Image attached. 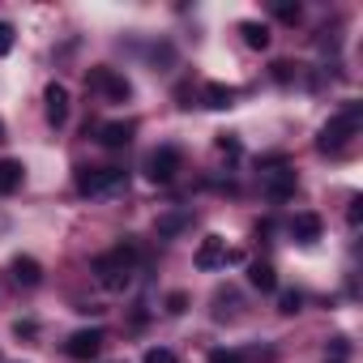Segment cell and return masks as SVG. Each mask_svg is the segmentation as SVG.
Masks as SVG:
<instances>
[{
	"label": "cell",
	"instance_id": "28",
	"mask_svg": "<svg viewBox=\"0 0 363 363\" xmlns=\"http://www.w3.org/2000/svg\"><path fill=\"white\" fill-rule=\"evenodd\" d=\"M346 218H350V227H359V218H363V201H359V197H350V210H346Z\"/></svg>",
	"mask_w": 363,
	"mask_h": 363
},
{
	"label": "cell",
	"instance_id": "12",
	"mask_svg": "<svg viewBox=\"0 0 363 363\" xmlns=\"http://www.w3.org/2000/svg\"><path fill=\"white\" fill-rule=\"evenodd\" d=\"M320 231H325V223H320V214H312V210H303V214L291 218V235H295L299 244H316Z\"/></svg>",
	"mask_w": 363,
	"mask_h": 363
},
{
	"label": "cell",
	"instance_id": "13",
	"mask_svg": "<svg viewBox=\"0 0 363 363\" xmlns=\"http://www.w3.org/2000/svg\"><path fill=\"white\" fill-rule=\"evenodd\" d=\"M22 179H26V167L18 158H0V197H9L22 189Z\"/></svg>",
	"mask_w": 363,
	"mask_h": 363
},
{
	"label": "cell",
	"instance_id": "4",
	"mask_svg": "<svg viewBox=\"0 0 363 363\" xmlns=\"http://www.w3.org/2000/svg\"><path fill=\"white\" fill-rule=\"evenodd\" d=\"M261 189H265V197H269L274 206H282V201L295 197L299 175H295V167H291L286 158H269V162H261Z\"/></svg>",
	"mask_w": 363,
	"mask_h": 363
},
{
	"label": "cell",
	"instance_id": "5",
	"mask_svg": "<svg viewBox=\"0 0 363 363\" xmlns=\"http://www.w3.org/2000/svg\"><path fill=\"white\" fill-rule=\"evenodd\" d=\"M179 167H184V154H179V145H158L145 154V179L150 184H171V179L179 175Z\"/></svg>",
	"mask_w": 363,
	"mask_h": 363
},
{
	"label": "cell",
	"instance_id": "25",
	"mask_svg": "<svg viewBox=\"0 0 363 363\" xmlns=\"http://www.w3.org/2000/svg\"><path fill=\"white\" fill-rule=\"evenodd\" d=\"M184 308H189V295H184V291H175V295H167V312H171V316H179V312H184Z\"/></svg>",
	"mask_w": 363,
	"mask_h": 363
},
{
	"label": "cell",
	"instance_id": "20",
	"mask_svg": "<svg viewBox=\"0 0 363 363\" xmlns=\"http://www.w3.org/2000/svg\"><path fill=\"white\" fill-rule=\"evenodd\" d=\"M269 13H274L278 22H286V26H295V22L303 18V9H299V5H291V0H274V5H269Z\"/></svg>",
	"mask_w": 363,
	"mask_h": 363
},
{
	"label": "cell",
	"instance_id": "10",
	"mask_svg": "<svg viewBox=\"0 0 363 363\" xmlns=\"http://www.w3.org/2000/svg\"><path fill=\"white\" fill-rule=\"evenodd\" d=\"M133 133H137L133 120H107V124H99V145H107V150H124V145L133 141Z\"/></svg>",
	"mask_w": 363,
	"mask_h": 363
},
{
	"label": "cell",
	"instance_id": "23",
	"mask_svg": "<svg viewBox=\"0 0 363 363\" xmlns=\"http://www.w3.org/2000/svg\"><path fill=\"white\" fill-rule=\"evenodd\" d=\"M141 363H179V359H175V350H167V346H150Z\"/></svg>",
	"mask_w": 363,
	"mask_h": 363
},
{
	"label": "cell",
	"instance_id": "26",
	"mask_svg": "<svg viewBox=\"0 0 363 363\" xmlns=\"http://www.w3.org/2000/svg\"><path fill=\"white\" fill-rule=\"evenodd\" d=\"M9 52H13V26L0 22V56H9Z\"/></svg>",
	"mask_w": 363,
	"mask_h": 363
},
{
	"label": "cell",
	"instance_id": "18",
	"mask_svg": "<svg viewBox=\"0 0 363 363\" xmlns=\"http://www.w3.org/2000/svg\"><path fill=\"white\" fill-rule=\"evenodd\" d=\"M214 316H218V320L240 316V295H235V291H218V295H214Z\"/></svg>",
	"mask_w": 363,
	"mask_h": 363
},
{
	"label": "cell",
	"instance_id": "27",
	"mask_svg": "<svg viewBox=\"0 0 363 363\" xmlns=\"http://www.w3.org/2000/svg\"><path fill=\"white\" fill-rule=\"evenodd\" d=\"M218 150H223L227 158H235V154H240V141H235L231 133H218Z\"/></svg>",
	"mask_w": 363,
	"mask_h": 363
},
{
	"label": "cell",
	"instance_id": "2",
	"mask_svg": "<svg viewBox=\"0 0 363 363\" xmlns=\"http://www.w3.org/2000/svg\"><path fill=\"white\" fill-rule=\"evenodd\" d=\"M359 124H363V103H354V99L342 103V111L325 120V128H320V137H316V150H320V154H342V150L359 137Z\"/></svg>",
	"mask_w": 363,
	"mask_h": 363
},
{
	"label": "cell",
	"instance_id": "21",
	"mask_svg": "<svg viewBox=\"0 0 363 363\" xmlns=\"http://www.w3.org/2000/svg\"><path fill=\"white\" fill-rule=\"evenodd\" d=\"M278 312H282V316L303 312V295H299V291H282V295H278Z\"/></svg>",
	"mask_w": 363,
	"mask_h": 363
},
{
	"label": "cell",
	"instance_id": "15",
	"mask_svg": "<svg viewBox=\"0 0 363 363\" xmlns=\"http://www.w3.org/2000/svg\"><path fill=\"white\" fill-rule=\"evenodd\" d=\"M248 282H252L257 291H278V269H274L269 261H252V265H248Z\"/></svg>",
	"mask_w": 363,
	"mask_h": 363
},
{
	"label": "cell",
	"instance_id": "9",
	"mask_svg": "<svg viewBox=\"0 0 363 363\" xmlns=\"http://www.w3.org/2000/svg\"><path fill=\"white\" fill-rule=\"evenodd\" d=\"M43 111H48V124H56V128L69 120V86L65 82H52L43 90Z\"/></svg>",
	"mask_w": 363,
	"mask_h": 363
},
{
	"label": "cell",
	"instance_id": "30",
	"mask_svg": "<svg viewBox=\"0 0 363 363\" xmlns=\"http://www.w3.org/2000/svg\"><path fill=\"white\" fill-rule=\"evenodd\" d=\"M0 141H5V124H0Z\"/></svg>",
	"mask_w": 363,
	"mask_h": 363
},
{
	"label": "cell",
	"instance_id": "1",
	"mask_svg": "<svg viewBox=\"0 0 363 363\" xmlns=\"http://www.w3.org/2000/svg\"><path fill=\"white\" fill-rule=\"evenodd\" d=\"M90 274L103 291H124L133 278H137V248L133 244H116L107 252H99L90 261Z\"/></svg>",
	"mask_w": 363,
	"mask_h": 363
},
{
	"label": "cell",
	"instance_id": "22",
	"mask_svg": "<svg viewBox=\"0 0 363 363\" xmlns=\"http://www.w3.org/2000/svg\"><path fill=\"white\" fill-rule=\"evenodd\" d=\"M346 359H350V342L346 337H333L325 346V363H346Z\"/></svg>",
	"mask_w": 363,
	"mask_h": 363
},
{
	"label": "cell",
	"instance_id": "19",
	"mask_svg": "<svg viewBox=\"0 0 363 363\" xmlns=\"http://www.w3.org/2000/svg\"><path fill=\"white\" fill-rule=\"evenodd\" d=\"M252 359H274V354H244V350H210V363H252Z\"/></svg>",
	"mask_w": 363,
	"mask_h": 363
},
{
	"label": "cell",
	"instance_id": "14",
	"mask_svg": "<svg viewBox=\"0 0 363 363\" xmlns=\"http://www.w3.org/2000/svg\"><path fill=\"white\" fill-rule=\"evenodd\" d=\"M9 269H13V282H18V286H39V282H43V265H39L35 257H13Z\"/></svg>",
	"mask_w": 363,
	"mask_h": 363
},
{
	"label": "cell",
	"instance_id": "16",
	"mask_svg": "<svg viewBox=\"0 0 363 363\" xmlns=\"http://www.w3.org/2000/svg\"><path fill=\"white\" fill-rule=\"evenodd\" d=\"M240 35H244V48H252V52L269 48V26L265 22H240Z\"/></svg>",
	"mask_w": 363,
	"mask_h": 363
},
{
	"label": "cell",
	"instance_id": "6",
	"mask_svg": "<svg viewBox=\"0 0 363 363\" xmlns=\"http://www.w3.org/2000/svg\"><path fill=\"white\" fill-rule=\"evenodd\" d=\"M86 86H90V90H99L107 103H128V99H133L128 77H124V73H116V69H107V65L90 69V73H86Z\"/></svg>",
	"mask_w": 363,
	"mask_h": 363
},
{
	"label": "cell",
	"instance_id": "17",
	"mask_svg": "<svg viewBox=\"0 0 363 363\" xmlns=\"http://www.w3.org/2000/svg\"><path fill=\"white\" fill-rule=\"evenodd\" d=\"M189 223H193V214H189V210H175V214H162V218H158V235H162V240H171V235H179V231H184Z\"/></svg>",
	"mask_w": 363,
	"mask_h": 363
},
{
	"label": "cell",
	"instance_id": "11",
	"mask_svg": "<svg viewBox=\"0 0 363 363\" xmlns=\"http://www.w3.org/2000/svg\"><path fill=\"white\" fill-rule=\"evenodd\" d=\"M197 99H201V107H210V111H227V107H235L240 94H235L231 86H223V82H206Z\"/></svg>",
	"mask_w": 363,
	"mask_h": 363
},
{
	"label": "cell",
	"instance_id": "3",
	"mask_svg": "<svg viewBox=\"0 0 363 363\" xmlns=\"http://www.w3.org/2000/svg\"><path fill=\"white\" fill-rule=\"evenodd\" d=\"M124 189H128V171H120V167H82L77 171L82 197H120Z\"/></svg>",
	"mask_w": 363,
	"mask_h": 363
},
{
	"label": "cell",
	"instance_id": "8",
	"mask_svg": "<svg viewBox=\"0 0 363 363\" xmlns=\"http://www.w3.org/2000/svg\"><path fill=\"white\" fill-rule=\"evenodd\" d=\"M227 261H235V252L227 248V240L223 235H206L201 248H197V269H218Z\"/></svg>",
	"mask_w": 363,
	"mask_h": 363
},
{
	"label": "cell",
	"instance_id": "24",
	"mask_svg": "<svg viewBox=\"0 0 363 363\" xmlns=\"http://www.w3.org/2000/svg\"><path fill=\"white\" fill-rule=\"evenodd\" d=\"M274 77H278V82H295V77H299V65H286V60H278V65H274Z\"/></svg>",
	"mask_w": 363,
	"mask_h": 363
},
{
	"label": "cell",
	"instance_id": "7",
	"mask_svg": "<svg viewBox=\"0 0 363 363\" xmlns=\"http://www.w3.org/2000/svg\"><path fill=\"white\" fill-rule=\"evenodd\" d=\"M103 342H107V337H103V329H77V333L65 342V354L86 363V359H94V354L103 350Z\"/></svg>",
	"mask_w": 363,
	"mask_h": 363
},
{
	"label": "cell",
	"instance_id": "29",
	"mask_svg": "<svg viewBox=\"0 0 363 363\" xmlns=\"http://www.w3.org/2000/svg\"><path fill=\"white\" fill-rule=\"evenodd\" d=\"M13 333H18V337H35V333H39V325H35V320H18V325H13Z\"/></svg>",
	"mask_w": 363,
	"mask_h": 363
}]
</instances>
